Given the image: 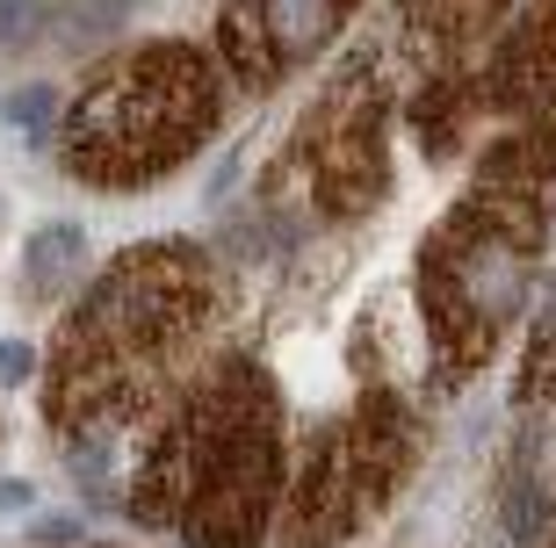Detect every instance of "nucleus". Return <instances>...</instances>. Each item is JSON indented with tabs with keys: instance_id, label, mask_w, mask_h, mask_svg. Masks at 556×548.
<instances>
[{
	"instance_id": "f257e3e1",
	"label": "nucleus",
	"mask_w": 556,
	"mask_h": 548,
	"mask_svg": "<svg viewBox=\"0 0 556 548\" xmlns=\"http://www.w3.org/2000/svg\"><path fill=\"white\" fill-rule=\"evenodd\" d=\"M217 310H225V282H217L203 245L188 239L130 245L59 332L51 390H43L51 426L87 441L94 426L138 419L195 361Z\"/></svg>"
},
{
	"instance_id": "f03ea898",
	"label": "nucleus",
	"mask_w": 556,
	"mask_h": 548,
	"mask_svg": "<svg viewBox=\"0 0 556 548\" xmlns=\"http://www.w3.org/2000/svg\"><path fill=\"white\" fill-rule=\"evenodd\" d=\"M275 484H282L275 390L253 361H225L152 441L130 512L144 527H181L188 548H261Z\"/></svg>"
},
{
	"instance_id": "7ed1b4c3",
	"label": "nucleus",
	"mask_w": 556,
	"mask_h": 548,
	"mask_svg": "<svg viewBox=\"0 0 556 548\" xmlns=\"http://www.w3.org/2000/svg\"><path fill=\"white\" fill-rule=\"evenodd\" d=\"M549 188L556 181L542 174L484 160V174L455 195V209L419 245V310L448 383H470L528 304L542 245H549Z\"/></svg>"
},
{
	"instance_id": "20e7f679",
	"label": "nucleus",
	"mask_w": 556,
	"mask_h": 548,
	"mask_svg": "<svg viewBox=\"0 0 556 548\" xmlns=\"http://www.w3.org/2000/svg\"><path fill=\"white\" fill-rule=\"evenodd\" d=\"M225 65L195 43H138L65 102L59 160L87 188H144L203 152V138L225 116L217 94Z\"/></svg>"
},
{
	"instance_id": "39448f33",
	"label": "nucleus",
	"mask_w": 556,
	"mask_h": 548,
	"mask_svg": "<svg viewBox=\"0 0 556 548\" xmlns=\"http://www.w3.org/2000/svg\"><path fill=\"white\" fill-rule=\"evenodd\" d=\"M405 462H413V426H405L397 397H362L348 419L318 426L311 462H304V476H296V498H289L282 548L348 541V534L391 498Z\"/></svg>"
},
{
	"instance_id": "423d86ee",
	"label": "nucleus",
	"mask_w": 556,
	"mask_h": 548,
	"mask_svg": "<svg viewBox=\"0 0 556 548\" xmlns=\"http://www.w3.org/2000/svg\"><path fill=\"white\" fill-rule=\"evenodd\" d=\"M289 166L311 181L318 217H362L391 195V87L376 59H348L304 109Z\"/></svg>"
},
{
	"instance_id": "0eeeda50",
	"label": "nucleus",
	"mask_w": 556,
	"mask_h": 548,
	"mask_svg": "<svg viewBox=\"0 0 556 548\" xmlns=\"http://www.w3.org/2000/svg\"><path fill=\"white\" fill-rule=\"evenodd\" d=\"M484 130L520 174L556 181V0H520L484 59Z\"/></svg>"
},
{
	"instance_id": "6e6552de",
	"label": "nucleus",
	"mask_w": 556,
	"mask_h": 548,
	"mask_svg": "<svg viewBox=\"0 0 556 548\" xmlns=\"http://www.w3.org/2000/svg\"><path fill=\"white\" fill-rule=\"evenodd\" d=\"M354 8L362 0H225L217 8V65L239 87L268 94L348 29Z\"/></svg>"
},
{
	"instance_id": "1a4fd4ad",
	"label": "nucleus",
	"mask_w": 556,
	"mask_h": 548,
	"mask_svg": "<svg viewBox=\"0 0 556 548\" xmlns=\"http://www.w3.org/2000/svg\"><path fill=\"white\" fill-rule=\"evenodd\" d=\"M528 397H556V282H549V296H542V310H535V332H528Z\"/></svg>"
},
{
	"instance_id": "9d476101",
	"label": "nucleus",
	"mask_w": 556,
	"mask_h": 548,
	"mask_svg": "<svg viewBox=\"0 0 556 548\" xmlns=\"http://www.w3.org/2000/svg\"><path fill=\"white\" fill-rule=\"evenodd\" d=\"M43 0H0V43H22L29 29H37Z\"/></svg>"
},
{
	"instance_id": "9b49d317",
	"label": "nucleus",
	"mask_w": 556,
	"mask_h": 548,
	"mask_svg": "<svg viewBox=\"0 0 556 548\" xmlns=\"http://www.w3.org/2000/svg\"><path fill=\"white\" fill-rule=\"evenodd\" d=\"M29 368H37V354L22 340H0V383H29Z\"/></svg>"
},
{
	"instance_id": "f8f14e48",
	"label": "nucleus",
	"mask_w": 556,
	"mask_h": 548,
	"mask_svg": "<svg viewBox=\"0 0 556 548\" xmlns=\"http://www.w3.org/2000/svg\"><path fill=\"white\" fill-rule=\"evenodd\" d=\"M43 116H51V94H43V87H29V94H15V123H29V130H37Z\"/></svg>"
},
{
	"instance_id": "ddd939ff",
	"label": "nucleus",
	"mask_w": 556,
	"mask_h": 548,
	"mask_svg": "<svg viewBox=\"0 0 556 548\" xmlns=\"http://www.w3.org/2000/svg\"><path fill=\"white\" fill-rule=\"evenodd\" d=\"M29 506V484H0V512H22Z\"/></svg>"
},
{
	"instance_id": "4468645a",
	"label": "nucleus",
	"mask_w": 556,
	"mask_h": 548,
	"mask_svg": "<svg viewBox=\"0 0 556 548\" xmlns=\"http://www.w3.org/2000/svg\"><path fill=\"white\" fill-rule=\"evenodd\" d=\"M535 548H556V520H549V534H542V541H535Z\"/></svg>"
}]
</instances>
